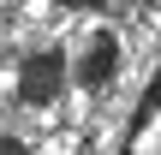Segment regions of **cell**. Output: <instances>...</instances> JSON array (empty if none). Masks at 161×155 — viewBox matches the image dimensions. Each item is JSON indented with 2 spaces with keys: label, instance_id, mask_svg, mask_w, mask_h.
<instances>
[{
  "label": "cell",
  "instance_id": "1",
  "mask_svg": "<svg viewBox=\"0 0 161 155\" xmlns=\"http://www.w3.org/2000/svg\"><path fill=\"white\" fill-rule=\"evenodd\" d=\"M60 84H66V66H60V54H36V60H24V78H18L24 102L48 108V102L60 96Z\"/></svg>",
  "mask_w": 161,
  "mask_h": 155
},
{
  "label": "cell",
  "instance_id": "5",
  "mask_svg": "<svg viewBox=\"0 0 161 155\" xmlns=\"http://www.w3.org/2000/svg\"><path fill=\"white\" fill-rule=\"evenodd\" d=\"M60 6H90V0H60Z\"/></svg>",
  "mask_w": 161,
  "mask_h": 155
},
{
  "label": "cell",
  "instance_id": "2",
  "mask_svg": "<svg viewBox=\"0 0 161 155\" xmlns=\"http://www.w3.org/2000/svg\"><path fill=\"white\" fill-rule=\"evenodd\" d=\"M125 155H161V72L149 84V96H143V108H137V119H131Z\"/></svg>",
  "mask_w": 161,
  "mask_h": 155
},
{
  "label": "cell",
  "instance_id": "4",
  "mask_svg": "<svg viewBox=\"0 0 161 155\" xmlns=\"http://www.w3.org/2000/svg\"><path fill=\"white\" fill-rule=\"evenodd\" d=\"M0 155H24V143H6V137H0Z\"/></svg>",
  "mask_w": 161,
  "mask_h": 155
},
{
  "label": "cell",
  "instance_id": "3",
  "mask_svg": "<svg viewBox=\"0 0 161 155\" xmlns=\"http://www.w3.org/2000/svg\"><path fill=\"white\" fill-rule=\"evenodd\" d=\"M114 54H119V42H114V36H96V42L84 48V60H78V84L102 90V84H108V72H114Z\"/></svg>",
  "mask_w": 161,
  "mask_h": 155
}]
</instances>
